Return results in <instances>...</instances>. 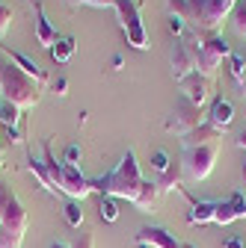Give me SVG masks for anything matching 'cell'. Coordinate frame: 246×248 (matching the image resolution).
I'll use <instances>...</instances> for the list:
<instances>
[{
  "label": "cell",
  "instance_id": "6da1fadb",
  "mask_svg": "<svg viewBox=\"0 0 246 248\" xmlns=\"http://www.w3.org/2000/svg\"><path fill=\"white\" fill-rule=\"evenodd\" d=\"M231 9L226 0H166V12L181 18L196 36H217Z\"/></svg>",
  "mask_w": 246,
  "mask_h": 248
},
{
  "label": "cell",
  "instance_id": "7a4b0ae2",
  "mask_svg": "<svg viewBox=\"0 0 246 248\" xmlns=\"http://www.w3.org/2000/svg\"><path fill=\"white\" fill-rule=\"evenodd\" d=\"M142 171H140V163H137V154L128 148L125 154H122V160L116 163V169H110L107 174L101 177H89L92 183V192L98 195H110V198H125V201H137L140 189H142Z\"/></svg>",
  "mask_w": 246,
  "mask_h": 248
},
{
  "label": "cell",
  "instance_id": "3957f363",
  "mask_svg": "<svg viewBox=\"0 0 246 248\" xmlns=\"http://www.w3.org/2000/svg\"><path fill=\"white\" fill-rule=\"evenodd\" d=\"M27 210L18 201L15 189L0 180V248H21L24 245V233H27Z\"/></svg>",
  "mask_w": 246,
  "mask_h": 248
},
{
  "label": "cell",
  "instance_id": "277c9868",
  "mask_svg": "<svg viewBox=\"0 0 246 248\" xmlns=\"http://www.w3.org/2000/svg\"><path fill=\"white\" fill-rule=\"evenodd\" d=\"M3 98L9 104H15L21 112L33 109L39 104V98H42V86L33 77H27L18 65L6 62V65H3Z\"/></svg>",
  "mask_w": 246,
  "mask_h": 248
},
{
  "label": "cell",
  "instance_id": "5b68a950",
  "mask_svg": "<svg viewBox=\"0 0 246 248\" xmlns=\"http://www.w3.org/2000/svg\"><path fill=\"white\" fill-rule=\"evenodd\" d=\"M220 145L223 142H211V145H193V148H181V174L184 183H199L213 171V163L220 157Z\"/></svg>",
  "mask_w": 246,
  "mask_h": 248
},
{
  "label": "cell",
  "instance_id": "8992f818",
  "mask_svg": "<svg viewBox=\"0 0 246 248\" xmlns=\"http://www.w3.org/2000/svg\"><path fill=\"white\" fill-rule=\"evenodd\" d=\"M113 9L119 15V27L125 33V42L134 50H148V33H145V24H142L140 0H113Z\"/></svg>",
  "mask_w": 246,
  "mask_h": 248
},
{
  "label": "cell",
  "instance_id": "52a82bcc",
  "mask_svg": "<svg viewBox=\"0 0 246 248\" xmlns=\"http://www.w3.org/2000/svg\"><path fill=\"white\" fill-rule=\"evenodd\" d=\"M169 68L175 83H181L187 74H193L199 68V36L196 33H184L181 39L172 42L169 47Z\"/></svg>",
  "mask_w": 246,
  "mask_h": 248
},
{
  "label": "cell",
  "instance_id": "ba28073f",
  "mask_svg": "<svg viewBox=\"0 0 246 248\" xmlns=\"http://www.w3.org/2000/svg\"><path fill=\"white\" fill-rule=\"evenodd\" d=\"M231 56V45L217 33V36H199V74L213 80L217 68L223 65V59Z\"/></svg>",
  "mask_w": 246,
  "mask_h": 248
},
{
  "label": "cell",
  "instance_id": "9c48e42d",
  "mask_svg": "<svg viewBox=\"0 0 246 248\" xmlns=\"http://www.w3.org/2000/svg\"><path fill=\"white\" fill-rule=\"evenodd\" d=\"M202 121H205V118H202V109H199V107H193L187 98H178L175 107H172V112L166 115V124H163V127H166V133H175V136L181 139V136H187L190 130H196Z\"/></svg>",
  "mask_w": 246,
  "mask_h": 248
},
{
  "label": "cell",
  "instance_id": "30bf717a",
  "mask_svg": "<svg viewBox=\"0 0 246 248\" xmlns=\"http://www.w3.org/2000/svg\"><path fill=\"white\" fill-rule=\"evenodd\" d=\"M59 195H69L71 201H83L92 195V183L80 171V166H74V163L59 166Z\"/></svg>",
  "mask_w": 246,
  "mask_h": 248
},
{
  "label": "cell",
  "instance_id": "8fae6325",
  "mask_svg": "<svg viewBox=\"0 0 246 248\" xmlns=\"http://www.w3.org/2000/svg\"><path fill=\"white\" fill-rule=\"evenodd\" d=\"M178 86H181V98H187V101H190L193 107H199V109H202V104L211 98V80H208V77H202L199 71L187 74Z\"/></svg>",
  "mask_w": 246,
  "mask_h": 248
},
{
  "label": "cell",
  "instance_id": "7c38bea8",
  "mask_svg": "<svg viewBox=\"0 0 246 248\" xmlns=\"http://www.w3.org/2000/svg\"><path fill=\"white\" fill-rule=\"evenodd\" d=\"M237 219H246V195L243 192H231L226 201H217V213H213L217 225H231Z\"/></svg>",
  "mask_w": 246,
  "mask_h": 248
},
{
  "label": "cell",
  "instance_id": "4fadbf2b",
  "mask_svg": "<svg viewBox=\"0 0 246 248\" xmlns=\"http://www.w3.org/2000/svg\"><path fill=\"white\" fill-rule=\"evenodd\" d=\"M137 242L140 245H148V248H178L181 242L175 239V233H169L166 228H158V225H148L137 233Z\"/></svg>",
  "mask_w": 246,
  "mask_h": 248
},
{
  "label": "cell",
  "instance_id": "5bb4252c",
  "mask_svg": "<svg viewBox=\"0 0 246 248\" xmlns=\"http://www.w3.org/2000/svg\"><path fill=\"white\" fill-rule=\"evenodd\" d=\"M184 198H187L190 210H187V222L190 225H211L213 222V213H217V201H196L187 189H181Z\"/></svg>",
  "mask_w": 246,
  "mask_h": 248
},
{
  "label": "cell",
  "instance_id": "9a60e30c",
  "mask_svg": "<svg viewBox=\"0 0 246 248\" xmlns=\"http://www.w3.org/2000/svg\"><path fill=\"white\" fill-rule=\"evenodd\" d=\"M205 121H211L213 127H220L223 133L231 127V121H234V107H231V101H226V98H213L211 101V109H208V115H205Z\"/></svg>",
  "mask_w": 246,
  "mask_h": 248
},
{
  "label": "cell",
  "instance_id": "2e32d148",
  "mask_svg": "<svg viewBox=\"0 0 246 248\" xmlns=\"http://www.w3.org/2000/svg\"><path fill=\"white\" fill-rule=\"evenodd\" d=\"M211 142H223V130L213 127L211 121H202L196 130H190L187 136H181V148H193V145H211Z\"/></svg>",
  "mask_w": 246,
  "mask_h": 248
},
{
  "label": "cell",
  "instance_id": "e0dca14e",
  "mask_svg": "<svg viewBox=\"0 0 246 248\" xmlns=\"http://www.w3.org/2000/svg\"><path fill=\"white\" fill-rule=\"evenodd\" d=\"M3 50L9 53V62H12V65H18V68H21V71H24L27 77H33V80H36L39 86H48V83H51V77H48V74H45V71H42V68L36 65V62L27 56V53H21V50H9L6 45H3Z\"/></svg>",
  "mask_w": 246,
  "mask_h": 248
},
{
  "label": "cell",
  "instance_id": "ac0fdd59",
  "mask_svg": "<svg viewBox=\"0 0 246 248\" xmlns=\"http://www.w3.org/2000/svg\"><path fill=\"white\" fill-rule=\"evenodd\" d=\"M33 9H36V42L42 45V47H53V42L59 39L56 36V30L51 27V21H48V15H45V3H39V0H36V3H33Z\"/></svg>",
  "mask_w": 246,
  "mask_h": 248
},
{
  "label": "cell",
  "instance_id": "d6986e66",
  "mask_svg": "<svg viewBox=\"0 0 246 248\" xmlns=\"http://www.w3.org/2000/svg\"><path fill=\"white\" fill-rule=\"evenodd\" d=\"M158 198H160V189H158L155 177H148V180H142V189H140V195H137L134 207H137L140 213H155V204H158Z\"/></svg>",
  "mask_w": 246,
  "mask_h": 248
},
{
  "label": "cell",
  "instance_id": "ffe728a7",
  "mask_svg": "<svg viewBox=\"0 0 246 248\" xmlns=\"http://www.w3.org/2000/svg\"><path fill=\"white\" fill-rule=\"evenodd\" d=\"M155 183H158V189L160 192H172V189H184V174H181V163H175L172 160V166L163 171V174H158L155 177Z\"/></svg>",
  "mask_w": 246,
  "mask_h": 248
},
{
  "label": "cell",
  "instance_id": "44dd1931",
  "mask_svg": "<svg viewBox=\"0 0 246 248\" xmlns=\"http://www.w3.org/2000/svg\"><path fill=\"white\" fill-rule=\"evenodd\" d=\"M27 171L33 174L36 180H39V186H42V189H48L51 195H59V192H56V186H53V180H51V174H48V166H45V160H36L33 154H30V157H27Z\"/></svg>",
  "mask_w": 246,
  "mask_h": 248
},
{
  "label": "cell",
  "instance_id": "7402d4cb",
  "mask_svg": "<svg viewBox=\"0 0 246 248\" xmlns=\"http://www.w3.org/2000/svg\"><path fill=\"white\" fill-rule=\"evenodd\" d=\"M228 71H231V77L237 83V92L246 98V53H234L231 50V56H228Z\"/></svg>",
  "mask_w": 246,
  "mask_h": 248
},
{
  "label": "cell",
  "instance_id": "603a6c76",
  "mask_svg": "<svg viewBox=\"0 0 246 248\" xmlns=\"http://www.w3.org/2000/svg\"><path fill=\"white\" fill-rule=\"evenodd\" d=\"M0 127L3 130H21V109L9 104L6 98H0Z\"/></svg>",
  "mask_w": 246,
  "mask_h": 248
},
{
  "label": "cell",
  "instance_id": "cb8c5ba5",
  "mask_svg": "<svg viewBox=\"0 0 246 248\" xmlns=\"http://www.w3.org/2000/svg\"><path fill=\"white\" fill-rule=\"evenodd\" d=\"M74 50H77V42H74L71 36L56 39L53 47H51V59H53V62H69V59L74 56Z\"/></svg>",
  "mask_w": 246,
  "mask_h": 248
},
{
  "label": "cell",
  "instance_id": "d4e9b609",
  "mask_svg": "<svg viewBox=\"0 0 246 248\" xmlns=\"http://www.w3.org/2000/svg\"><path fill=\"white\" fill-rule=\"evenodd\" d=\"M228 18H231V30H234L240 39H246V0H237Z\"/></svg>",
  "mask_w": 246,
  "mask_h": 248
},
{
  "label": "cell",
  "instance_id": "484cf974",
  "mask_svg": "<svg viewBox=\"0 0 246 248\" xmlns=\"http://www.w3.org/2000/svg\"><path fill=\"white\" fill-rule=\"evenodd\" d=\"M98 216H101L107 225H113V222L119 219V204H116V198L101 195V201H98Z\"/></svg>",
  "mask_w": 246,
  "mask_h": 248
},
{
  "label": "cell",
  "instance_id": "4316f807",
  "mask_svg": "<svg viewBox=\"0 0 246 248\" xmlns=\"http://www.w3.org/2000/svg\"><path fill=\"white\" fill-rule=\"evenodd\" d=\"M63 210H66V222H69V228H80V225H83V210H80V204H77V201H71V198H69Z\"/></svg>",
  "mask_w": 246,
  "mask_h": 248
},
{
  "label": "cell",
  "instance_id": "83f0119b",
  "mask_svg": "<svg viewBox=\"0 0 246 248\" xmlns=\"http://www.w3.org/2000/svg\"><path fill=\"white\" fill-rule=\"evenodd\" d=\"M169 166H172V160H169L166 151H155V154H151V169H155L158 174H163Z\"/></svg>",
  "mask_w": 246,
  "mask_h": 248
},
{
  "label": "cell",
  "instance_id": "f1b7e54d",
  "mask_svg": "<svg viewBox=\"0 0 246 248\" xmlns=\"http://www.w3.org/2000/svg\"><path fill=\"white\" fill-rule=\"evenodd\" d=\"M69 248H95V236H92V233H74Z\"/></svg>",
  "mask_w": 246,
  "mask_h": 248
},
{
  "label": "cell",
  "instance_id": "f546056e",
  "mask_svg": "<svg viewBox=\"0 0 246 248\" xmlns=\"http://www.w3.org/2000/svg\"><path fill=\"white\" fill-rule=\"evenodd\" d=\"M12 9L9 6H3V3H0V39H3L6 33H9V27H12Z\"/></svg>",
  "mask_w": 246,
  "mask_h": 248
},
{
  "label": "cell",
  "instance_id": "4dcf8cb0",
  "mask_svg": "<svg viewBox=\"0 0 246 248\" xmlns=\"http://www.w3.org/2000/svg\"><path fill=\"white\" fill-rule=\"evenodd\" d=\"M48 86H51V92H53V95H59V98H63V95H69V80H66V77H53Z\"/></svg>",
  "mask_w": 246,
  "mask_h": 248
},
{
  "label": "cell",
  "instance_id": "1f68e13d",
  "mask_svg": "<svg viewBox=\"0 0 246 248\" xmlns=\"http://www.w3.org/2000/svg\"><path fill=\"white\" fill-rule=\"evenodd\" d=\"M74 6H92V9H110L113 0H69Z\"/></svg>",
  "mask_w": 246,
  "mask_h": 248
},
{
  "label": "cell",
  "instance_id": "d6a6232c",
  "mask_svg": "<svg viewBox=\"0 0 246 248\" xmlns=\"http://www.w3.org/2000/svg\"><path fill=\"white\" fill-rule=\"evenodd\" d=\"M169 33H172L175 39H181L184 33H187V24H184L181 18H175V15H169Z\"/></svg>",
  "mask_w": 246,
  "mask_h": 248
},
{
  "label": "cell",
  "instance_id": "836d02e7",
  "mask_svg": "<svg viewBox=\"0 0 246 248\" xmlns=\"http://www.w3.org/2000/svg\"><path fill=\"white\" fill-rule=\"evenodd\" d=\"M77 160H80V145H69V148H66L63 163H74V166H77Z\"/></svg>",
  "mask_w": 246,
  "mask_h": 248
},
{
  "label": "cell",
  "instance_id": "e575fe53",
  "mask_svg": "<svg viewBox=\"0 0 246 248\" xmlns=\"http://www.w3.org/2000/svg\"><path fill=\"white\" fill-rule=\"evenodd\" d=\"M223 248H246V245H243V239L231 236V239H226V245H223Z\"/></svg>",
  "mask_w": 246,
  "mask_h": 248
},
{
  "label": "cell",
  "instance_id": "d590c367",
  "mask_svg": "<svg viewBox=\"0 0 246 248\" xmlns=\"http://www.w3.org/2000/svg\"><path fill=\"white\" fill-rule=\"evenodd\" d=\"M3 163H6V142L0 139V169H3Z\"/></svg>",
  "mask_w": 246,
  "mask_h": 248
},
{
  "label": "cell",
  "instance_id": "8d00e7d4",
  "mask_svg": "<svg viewBox=\"0 0 246 248\" xmlns=\"http://www.w3.org/2000/svg\"><path fill=\"white\" fill-rule=\"evenodd\" d=\"M234 145H237V148H240V151H246V130H243V133H240V136H237V139H234Z\"/></svg>",
  "mask_w": 246,
  "mask_h": 248
},
{
  "label": "cell",
  "instance_id": "74e56055",
  "mask_svg": "<svg viewBox=\"0 0 246 248\" xmlns=\"http://www.w3.org/2000/svg\"><path fill=\"white\" fill-rule=\"evenodd\" d=\"M3 65L6 62H0V98H3Z\"/></svg>",
  "mask_w": 246,
  "mask_h": 248
},
{
  "label": "cell",
  "instance_id": "f35d334b",
  "mask_svg": "<svg viewBox=\"0 0 246 248\" xmlns=\"http://www.w3.org/2000/svg\"><path fill=\"white\" fill-rule=\"evenodd\" d=\"M48 248H69V242H51Z\"/></svg>",
  "mask_w": 246,
  "mask_h": 248
},
{
  "label": "cell",
  "instance_id": "ab89813d",
  "mask_svg": "<svg viewBox=\"0 0 246 248\" xmlns=\"http://www.w3.org/2000/svg\"><path fill=\"white\" fill-rule=\"evenodd\" d=\"M178 248H196V245H193V242H181Z\"/></svg>",
  "mask_w": 246,
  "mask_h": 248
},
{
  "label": "cell",
  "instance_id": "60d3db41",
  "mask_svg": "<svg viewBox=\"0 0 246 248\" xmlns=\"http://www.w3.org/2000/svg\"><path fill=\"white\" fill-rule=\"evenodd\" d=\"M243 183H246V163H243Z\"/></svg>",
  "mask_w": 246,
  "mask_h": 248
}]
</instances>
